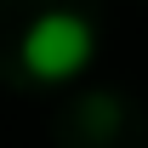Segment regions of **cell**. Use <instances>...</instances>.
<instances>
[{"mask_svg":"<svg viewBox=\"0 0 148 148\" xmlns=\"http://www.w3.org/2000/svg\"><path fill=\"white\" fill-rule=\"evenodd\" d=\"M17 51H23V69L29 74H40V80H69V74H80L91 63L97 29L80 17V12H40V17L23 29Z\"/></svg>","mask_w":148,"mask_h":148,"instance_id":"cell-1","label":"cell"}]
</instances>
